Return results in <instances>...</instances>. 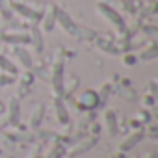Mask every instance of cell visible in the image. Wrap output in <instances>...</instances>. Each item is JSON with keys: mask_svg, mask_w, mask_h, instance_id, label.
I'll return each mask as SVG.
<instances>
[]
</instances>
